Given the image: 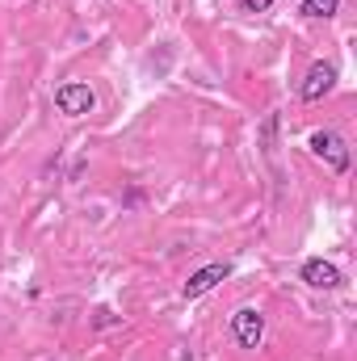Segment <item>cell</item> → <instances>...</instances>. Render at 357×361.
Here are the masks:
<instances>
[{"label":"cell","mask_w":357,"mask_h":361,"mask_svg":"<svg viewBox=\"0 0 357 361\" xmlns=\"http://www.w3.org/2000/svg\"><path fill=\"white\" fill-rule=\"evenodd\" d=\"M311 152L332 169V173H349V143L337 130H315L311 135Z\"/></svg>","instance_id":"cell-1"},{"label":"cell","mask_w":357,"mask_h":361,"mask_svg":"<svg viewBox=\"0 0 357 361\" xmlns=\"http://www.w3.org/2000/svg\"><path fill=\"white\" fill-rule=\"evenodd\" d=\"M231 336H236L240 349H261V341H265V315L257 307H240L231 315Z\"/></svg>","instance_id":"cell-2"},{"label":"cell","mask_w":357,"mask_h":361,"mask_svg":"<svg viewBox=\"0 0 357 361\" xmlns=\"http://www.w3.org/2000/svg\"><path fill=\"white\" fill-rule=\"evenodd\" d=\"M92 105H97V92L80 80H68V85L55 89V109L68 114V118H85V114H92Z\"/></svg>","instance_id":"cell-3"},{"label":"cell","mask_w":357,"mask_h":361,"mask_svg":"<svg viewBox=\"0 0 357 361\" xmlns=\"http://www.w3.org/2000/svg\"><path fill=\"white\" fill-rule=\"evenodd\" d=\"M298 277H303L311 290H341V286H345V273L337 269L332 261H324V257H311V261H303Z\"/></svg>","instance_id":"cell-4"},{"label":"cell","mask_w":357,"mask_h":361,"mask_svg":"<svg viewBox=\"0 0 357 361\" xmlns=\"http://www.w3.org/2000/svg\"><path fill=\"white\" fill-rule=\"evenodd\" d=\"M337 89V63H311L307 68V80H303V89H298V97L303 101H324L328 92Z\"/></svg>","instance_id":"cell-5"},{"label":"cell","mask_w":357,"mask_h":361,"mask_svg":"<svg viewBox=\"0 0 357 361\" xmlns=\"http://www.w3.org/2000/svg\"><path fill=\"white\" fill-rule=\"evenodd\" d=\"M227 277H231V265H227V261L202 265V269L185 281V290H181V294H185V298H202V294H210V290H214L219 281H227Z\"/></svg>","instance_id":"cell-6"},{"label":"cell","mask_w":357,"mask_h":361,"mask_svg":"<svg viewBox=\"0 0 357 361\" xmlns=\"http://www.w3.org/2000/svg\"><path fill=\"white\" fill-rule=\"evenodd\" d=\"M341 0H303V17H337Z\"/></svg>","instance_id":"cell-7"},{"label":"cell","mask_w":357,"mask_h":361,"mask_svg":"<svg viewBox=\"0 0 357 361\" xmlns=\"http://www.w3.org/2000/svg\"><path fill=\"white\" fill-rule=\"evenodd\" d=\"M240 4H244V13H269L277 0H240Z\"/></svg>","instance_id":"cell-8"}]
</instances>
